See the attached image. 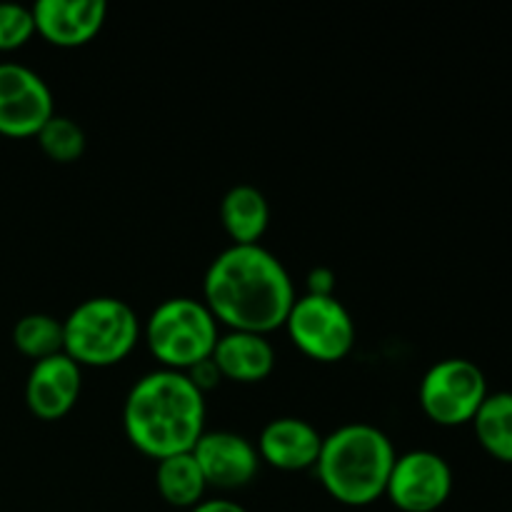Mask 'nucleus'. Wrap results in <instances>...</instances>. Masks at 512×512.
Here are the masks:
<instances>
[{
	"instance_id": "obj_9",
	"label": "nucleus",
	"mask_w": 512,
	"mask_h": 512,
	"mask_svg": "<svg viewBox=\"0 0 512 512\" xmlns=\"http://www.w3.org/2000/svg\"><path fill=\"white\" fill-rule=\"evenodd\" d=\"M55 115L48 83L20 63H0V135L35 138Z\"/></svg>"
},
{
	"instance_id": "obj_10",
	"label": "nucleus",
	"mask_w": 512,
	"mask_h": 512,
	"mask_svg": "<svg viewBox=\"0 0 512 512\" xmlns=\"http://www.w3.org/2000/svg\"><path fill=\"white\" fill-rule=\"evenodd\" d=\"M193 458L198 460L208 488L240 490L255 480L260 470L258 448L245 435L230 430H205L195 443Z\"/></svg>"
},
{
	"instance_id": "obj_12",
	"label": "nucleus",
	"mask_w": 512,
	"mask_h": 512,
	"mask_svg": "<svg viewBox=\"0 0 512 512\" xmlns=\"http://www.w3.org/2000/svg\"><path fill=\"white\" fill-rule=\"evenodd\" d=\"M30 10L35 33L55 48H80L95 40L108 15L103 0H38Z\"/></svg>"
},
{
	"instance_id": "obj_21",
	"label": "nucleus",
	"mask_w": 512,
	"mask_h": 512,
	"mask_svg": "<svg viewBox=\"0 0 512 512\" xmlns=\"http://www.w3.org/2000/svg\"><path fill=\"white\" fill-rule=\"evenodd\" d=\"M188 375L190 380H193L195 383V388L200 390V393H205V390H210V388H215V385L220 383V373H218V368H215V363L213 360H205V363H200V365H195L193 370H188Z\"/></svg>"
},
{
	"instance_id": "obj_4",
	"label": "nucleus",
	"mask_w": 512,
	"mask_h": 512,
	"mask_svg": "<svg viewBox=\"0 0 512 512\" xmlns=\"http://www.w3.org/2000/svg\"><path fill=\"white\" fill-rule=\"evenodd\" d=\"M63 353L80 368H110L128 358L143 335L138 313L125 300L88 298L63 320Z\"/></svg>"
},
{
	"instance_id": "obj_22",
	"label": "nucleus",
	"mask_w": 512,
	"mask_h": 512,
	"mask_svg": "<svg viewBox=\"0 0 512 512\" xmlns=\"http://www.w3.org/2000/svg\"><path fill=\"white\" fill-rule=\"evenodd\" d=\"M308 295H335V273L330 268H313L308 273Z\"/></svg>"
},
{
	"instance_id": "obj_8",
	"label": "nucleus",
	"mask_w": 512,
	"mask_h": 512,
	"mask_svg": "<svg viewBox=\"0 0 512 512\" xmlns=\"http://www.w3.org/2000/svg\"><path fill=\"white\" fill-rule=\"evenodd\" d=\"M453 493V470L433 450H410L398 455L385 498L403 512H435Z\"/></svg>"
},
{
	"instance_id": "obj_1",
	"label": "nucleus",
	"mask_w": 512,
	"mask_h": 512,
	"mask_svg": "<svg viewBox=\"0 0 512 512\" xmlns=\"http://www.w3.org/2000/svg\"><path fill=\"white\" fill-rule=\"evenodd\" d=\"M203 303L228 330L270 335L283 328L295 303L290 273L263 245H230L210 263Z\"/></svg>"
},
{
	"instance_id": "obj_3",
	"label": "nucleus",
	"mask_w": 512,
	"mask_h": 512,
	"mask_svg": "<svg viewBox=\"0 0 512 512\" xmlns=\"http://www.w3.org/2000/svg\"><path fill=\"white\" fill-rule=\"evenodd\" d=\"M388 435L368 423H350L323 438L315 473L325 493L348 508H365L380 500L395 465Z\"/></svg>"
},
{
	"instance_id": "obj_13",
	"label": "nucleus",
	"mask_w": 512,
	"mask_h": 512,
	"mask_svg": "<svg viewBox=\"0 0 512 512\" xmlns=\"http://www.w3.org/2000/svg\"><path fill=\"white\" fill-rule=\"evenodd\" d=\"M255 448H258L260 463H268L270 468L285 470V473H298V470L315 468L320 448H323V435L303 418H278L270 420L260 430Z\"/></svg>"
},
{
	"instance_id": "obj_14",
	"label": "nucleus",
	"mask_w": 512,
	"mask_h": 512,
	"mask_svg": "<svg viewBox=\"0 0 512 512\" xmlns=\"http://www.w3.org/2000/svg\"><path fill=\"white\" fill-rule=\"evenodd\" d=\"M218 368L220 378L233 383L253 385L268 378L275 368V348L268 335L228 330L220 335L210 358Z\"/></svg>"
},
{
	"instance_id": "obj_23",
	"label": "nucleus",
	"mask_w": 512,
	"mask_h": 512,
	"mask_svg": "<svg viewBox=\"0 0 512 512\" xmlns=\"http://www.w3.org/2000/svg\"><path fill=\"white\" fill-rule=\"evenodd\" d=\"M188 512H248V510H245L243 505L235 503V500L215 498V500H203V503H198Z\"/></svg>"
},
{
	"instance_id": "obj_20",
	"label": "nucleus",
	"mask_w": 512,
	"mask_h": 512,
	"mask_svg": "<svg viewBox=\"0 0 512 512\" xmlns=\"http://www.w3.org/2000/svg\"><path fill=\"white\" fill-rule=\"evenodd\" d=\"M33 35V10L20 3H0V53L23 48Z\"/></svg>"
},
{
	"instance_id": "obj_11",
	"label": "nucleus",
	"mask_w": 512,
	"mask_h": 512,
	"mask_svg": "<svg viewBox=\"0 0 512 512\" xmlns=\"http://www.w3.org/2000/svg\"><path fill=\"white\" fill-rule=\"evenodd\" d=\"M83 388V368L65 353L33 363L25 380V405L40 420H60L75 408Z\"/></svg>"
},
{
	"instance_id": "obj_16",
	"label": "nucleus",
	"mask_w": 512,
	"mask_h": 512,
	"mask_svg": "<svg viewBox=\"0 0 512 512\" xmlns=\"http://www.w3.org/2000/svg\"><path fill=\"white\" fill-rule=\"evenodd\" d=\"M155 485H158V493L165 503L183 510H193L195 505L203 503V495L208 490L203 470H200L193 453H180L158 460Z\"/></svg>"
},
{
	"instance_id": "obj_15",
	"label": "nucleus",
	"mask_w": 512,
	"mask_h": 512,
	"mask_svg": "<svg viewBox=\"0 0 512 512\" xmlns=\"http://www.w3.org/2000/svg\"><path fill=\"white\" fill-rule=\"evenodd\" d=\"M220 220L233 245H258L270 223L268 198L255 185H235L223 195Z\"/></svg>"
},
{
	"instance_id": "obj_7",
	"label": "nucleus",
	"mask_w": 512,
	"mask_h": 512,
	"mask_svg": "<svg viewBox=\"0 0 512 512\" xmlns=\"http://www.w3.org/2000/svg\"><path fill=\"white\" fill-rule=\"evenodd\" d=\"M295 348L318 363H338L355 345V320L335 295H300L283 325Z\"/></svg>"
},
{
	"instance_id": "obj_6",
	"label": "nucleus",
	"mask_w": 512,
	"mask_h": 512,
	"mask_svg": "<svg viewBox=\"0 0 512 512\" xmlns=\"http://www.w3.org/2000/svg\"><path fill=\"white\" fill-rule=\"evenodd\" d=\"M420 408L443 428L473 423L480 405L490 395L485 373L465 358H445L420 380Z\"/></svg>"
},
{
	"instance_id": "obj_19",
	"label": "nucleus",
	"mask_w": 512,
	"mask_h": 512,
	"mask_svg": "<svg viewBox=\"0 0 512 512\" xmlns=\"http://www.w3.org/2000/svg\"><path fill=\"white\" fill-rule=\"evenodd\" d=\"M38 138L40 150L53 163H75L85 153V133L73 118L55 113L48 123L40 128Z\"/></svg>"
},
{
	"instance_id": "obj_17",
	"label": "nucleus",
	"mask_w": 512,
	"mask_h": 512,
	"mask_svg": "<svg viewBox=\"0 0 512 512\" xmlns=\"http://www.w3.org/2000/svg\"><path fill=\"white\" fill-rule=\"evenodd\" d=\"M473 428L490 458L512 465V393H490L473 418Z\"/></svg>"
},
{
	"instance_id": "obj_18",
	"label": "nucleus",
	"mask_w": 512,
	"mask_h": 512,
	"mask_svg": "<svg viewBox=\"0 0 512 512\" xmlns=\"http://www.w3.org/2000/svg\"><path fill=\"white\" fill-rule=\"evenodd\" d=\"M13 345L20 355L30 358L33 363L63 353L65 333L63 320L48 313H28L15 323Z\"/></svg>"
},
{
	"instance_id": "obj_2",
	"label": "nucleus",
	"mask_w": 512,
	"mask_h": 512,
	"mask_svg": "<svg viewBox=\"0 0 512 512\" xmlns=\"http://www.w3.org/2000/svg\"><path fill=\"white\" fill-rule=\"evenodd\" d=\"M123 428L130 445L153 460L193 453L205 433V393L185 373L153 370L130 388Z\"/></svg>"
},
{
	"instance_id": "obj_5",
	"label": "nucleus",
	"mask_w": 512,
	"mask_h": 512,
	"mask_svg": "<svg viewBox=\"0 0 512 512\" xmlns=\"http://www.w3.org/2000/svg\"><path fill=\"white\" fill-rule=\"evenodd\" d=\"M145 343L160 368L188 373L213 358L220 325L203 300L168 298L150 313L143 325Z\"/></svg>"
}]
</instances>
